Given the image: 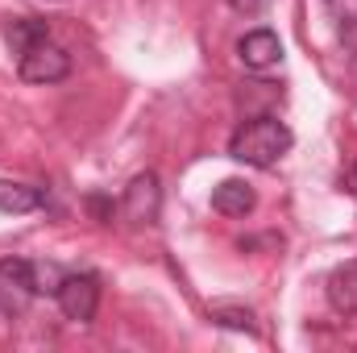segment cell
Segmentation results:
<instances>
[{
  "label": "cell",
  "instance_id": "1",
  "mask_svg": "<svg viewBox=\"0 0 357 353\" xmlns=\"http://www.w3.org/2000/svg\"><path fill=\"white\" fill-rule=\"evenodd\" d=\"M291 142H295V133L278 117H254V121L237 125V133L229 137V154L245 167H274L291 150Z\"/></svg>",
  "mask_w": 357,
  "mask_h": 353
},
{
  "label": "cell",
  "instance_id": "2",
  "mask_svg": "<svg viewBox=\"0 0 357 353\" xmlns=\"http://www.w3.org/2000/svg\"><path fill=\"white\" fill-rule=\"evenodd\" d=\"M17 71H21L25 84H59V80L71 75V54L46 38V42L29 46V50L17 59Z\"/></svg>",
  "mask_w": 357,
  "mask_h": 353
},
{
  "label": "cell",
  "instance_id": "3",
  "mask_svg": "<svg viewBox=\"0 0 357 353\" xmlns=\"http://www.w3.org/2000/svg\"><path fill=\"white\" fill-rule=\"evenodd\" d=\"M121 212L129 225H154L158 212H162V187L154 171H142V175L129 179L125 187V200H121Z\"/></svg>",
  "mask_w": 357,
  "mask_h": 353
},
{
  "label": "cell",
  "instance_id": "4",
  "mask_svg": "<svg viewBox=\"0 0 357 353\" xmlns=\"http://www.w3.org/2000/svg\"><path fill=\"white\" fill-rule=\"evenodd\" d=\"M33 270L25 258H4L0 262V316H21L33 303Z\"/></svg>",
  "mask_w": 357,
  "mask_h": 353
},
{
  "label": "cell",
  "instance_id": "5",
  "mask_svg": "<svg viewBox=\"0 0 357 353\" xmlns=\"http://www.w3.org/2000/svg\"><path fill=\"white\" fill-rule=\"evenodd\" d=\"M54 299H59L67 320L88 324L96 316V308H100V283H96V274H67L63 287L54 291Z\"/></svg>",
  "mask_w": 357,
  "mask_h": 353
},
{
  "label": "cell",
  "instance_id": "6",
  "mask_svg": "<svg viewBox=\"0 0 357 353\" xmlns=\"http://www.w3.org/2000/svg\"><path fill=\"white\" fill-rule=\"evenodd\" d=\"M237 54H241V63H245L250 71H266V67H274V63L282 59V42H278L274 29H250V33L237 42Z\"/></svg>",
  "mask_w": 357,
  "mask_h": 353
},
{
  "label": "cell",
  "instance_id": "7",
  "mask_svg": "<svg viewBox=\"0 0 357 353\" xmlns=\"http://www.w3.org/2000/svg\"><path fill=\"white\" fill-rule=\"evenodd\" d=\"M254 204H258V195H254V187H250L245 179H225V183L212 191V208H216L220 216H250Z\"/></svg>",
  "mask_w": 357,
  "mask_h": 353
},
{
  "label": "cell",
  "instance_id": "8",
  "mask_svg": "<svg viewBox=\"0 0 357 353\" xmlns=\"http://www.w3.org/2000/svg\"><path fill=\"white\" fill-rule=\"evenodd\" d=\"M328 303L341 316H357V258L328 274Z\"/></svg>",
  "mask_w": 357,
  "mask_h": 353
},
{
  "label": "cell",
  "instance_id": "9",
  "mask_svg": "<svg viewBox=\"0 0 357 353\" xmlns=\"http://www.w3.org/2000/svg\"><path fill=\"white\" fill-rule=\"evenodd\" d=\"M42 204H46L42 187L0 179V212H33V208H42Z\"/></svg>",
  "mask_w": 357,
  "mask_h": 353
},
{
  "label": "cell",
  "instance_id": "10",
  "mask_svg": "<svg viewBox=\"0 0 357 353\" xmlns=\"http://www.w3.org/2000/svg\"><path fill=\"white\" fill-rule=\"evenodd\" d=\"M46 38H50V25L38 21V17H21V21L8 25V46H13L17 54H25L29 46H38V42H46Z\"/></svg>",
  "mask_w": 357,
  "mask_h": 353
},
{
  "label": "cell",
  "instance_id": "11",
  "mask_svg": "<svg viewBox=\"0 0 357 353\" xmlns=\"http://www.w3.org/2000/svg\"><path fill=\"white\" fill-rule=\"evenodd\" d=\"M208 316H212L216 324H225V329H241V333H254V329H258V324H254V312H250V308L216 303V308H208Z\"/></svg>",
  "mask_w": 357,
  "mask_h": 353
},
{
  "label": "cell",
  "instance_id": "12",
  "mask_svg": "<svg viewBox=\"0 0 357 353\" xmlns=\"http://www.w3.org/2000/svg\"><path fill=\"white\" fill-rule=\"evenodd\" d=\"M29 270H33V291L38 295H54L63 287V278H67L54 262H29Z\"/></svg>",
  "mask_w": 357,
  "mask_h": 353
},
{
  "label": "cell",
  "instance_id": "13",
  "mask_svg": "<svg viewBox=\"0 0 357 353\" xmlns=\"http://www.w3.org/2000/svg\"><path fill=\"white\" fill-rule=\"evenodd\" d=\"M270 4H274V0H229V8L241 13V17H262Z\"/></svg>",
  "mask_w": 357,
  "mask_h": 353
},
{
  "label": "cell",
  "instance_id": "14",
  "mask_svg": "<svg viewBox=\"0 0 357 353\" xmlns=\"http://www.w3.org/2000/svg\"><path fill=\"white\" fill-rule=\"evenodd\" d=\"M88 208L96 212V220H112V204H108V200H100V195H91V200H88Z\"/></svg>",
  "mask_w": 357,
  "mask_h": 353
},
{
  "label": "cell",
  "instance_id": "15",
  "mask_svg": "<svg viewBox=\"0 0 357 353\" xmlns=\"http://www.w3.org/2000/svg\"><path fill=\"white\" fill-rule=\"evenodd\" d=\"M345 187H349V191H354V195H357V163H354V167H349V175H345Z\"/></svg>",
  "mask_w": 357,
  "mask_h": 353
}]
</instances>
